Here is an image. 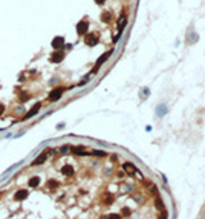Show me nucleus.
Instances as JSON below:
<instances>
[{
	"label": "nucleus",
	"mask_w": 205,
	"mask_h": 219,
	"mask_svg": "<svg viewBox=\"0 0 205 219\" xmlns=\"http://www.w3.org/2000/svg\"><path fill=\"white\" fill-rule=\"evenodd\" d=\"M63 93H64V87H55V89H52V91L49 92L48 100L49 101H58Z\"/></svg>",
	"instance_id": "obj_1"
},
{
	"label": "nucleus",
	"mask_w": 205,
	"mask_h": 219,
	"mask_svg": "<svg viewBox=\"0 0 205 219\" xmlns=\"http://www.w3.org/2000/svg\"><path fill=\"white\" fill-rule=\"evenodd\" d=\"M110 55H112V51H107V52H106V54H102V55L100 57V58H98V61H96V64L95 66H93V69H92V74H96L98 72V69H100L101 68V64L102 63H104V61L106 60H107L109 58V57Z\"/></svg>",
	"instance_id": "obj_2"
},
{
	"label": "nucleus",
	"mask_w": 205,
	"mask_h": 219,
	"mask_svg": "<svg viewBox=\"0 0 205 219\" xmlns=\"http://www.w3.org/2000/svg\"><path fill=\"white\" fill-rule=\"evenodd\" d=\"M51 152H52L51 149H46V150H44V152H43L42 155H38L37 158H35V159L32 161V166H40V164H43L44 161L48 159V155L51 153Z\"/></svg>",
	"instance_id": "obj_3"
},
{
	"label": "nucleus",
	"mask_w": 205,
	"mask_h": 219,
	"mask_svg": "<svg viewBox=\"0 0 205 219\" xmlns=\"http://www.w3.org/2000/svg\"><path fill=\"white\" fill-rule=\"evenodd\" d=\"M123 170L126 172V173H129V175H135V172L138 170V169H136V166H135L133 163L127 161V163H124V164H123Z\"/></svg>",
	"instance_id": "obj_4"
},
{
	"label": "nucleus",
	"mask_w": 205,
	"mask_h": 219,
	"mask_svg": "<svg viewBox=\"0 0 205 219\" xmlns=\"http://www.w3.org/2000/svg\"><path fill=\"white\" fill-rule=\"evenodd\" d=\"M167 112H168V109H167V106L165 104H158L156 106V110H155V114H156V117L158 118H164L167 115Z\"/></svg>",
	"instance_id": "obj_5"
},
{
	"label": "nucleus",
	"mask_w": 205,
	"mask_h": 219,
	"mask_svg": "<svg viewBox=\"0 0 205 219\" xmlns=\"http://www.w3.org/2000/svg\"><path fill=\"white\" fill-rule=\"evenodd\" d=\"M70 150H72L74 155H80V156H86V155H89L87 152H86V146H81V144H80V146H74Z\"/></svg>",
	"instance_id": "obj_6"
},
{
	"label": "nucleus",
	"mask_w": 205,
	"mask_h": 219,
	"mask_svg": "<svg viewBox=\"0 0 205 219\" xmlns=\"http://www.w3.org/2000/svg\"><path fill=\"white\" fill-rule=\"evenodd\" d=\"M63 58H64V52H61V51H55L51 57H49V60H51L52 63H60Z\"/></svg>",
	"instance_id": "obj_7"
},
{
	"label": "nucleus",
	"mask_w": 205,
	"mask_h": 219,
	"mask_svg": "<svg viewBox=\"0 0 205 219\" xmlns=\"http://www.w3.org/2000/svg\"><path fill=\"white\" fill-rule=\"evenodd\" d=\"M40 107H42V103H35V104H34L32 107H31V110H29V112L25 115L23 121H25V120H28V118H31V117H34V115H35V114H37L38 110H40Z\"/></svg>",
	"instance_id": "obj_8"
},
{
	"label": "nucleus",
	"mask_w": 205,
	"mask_h": 219,
	"mask_svg": "<svg viewBox=\"0 0 205 219\" xmlns=\"http://www.w3.org/2000/svg\"><path fill=\"white\" fill-rule=\"evenodd\" d=\"M84 42H86L87 46H95V44L98 43V35H95V34H87L86 38H84Z\"/></svg>",
	"instance_id": "obj_9"
},
{
	"label": "nucleus",
	"mask_w": 205,
	"mask_h": 219,
	"mask_svg": "<svg viewBox=\"0 0 205 219\" xmlns=\"http://www.w3.org/2000/svg\"><path fill=\"white\" fill-rule=\"evenodd\" d=\"M63 46H64V38L63 37H55L52 40V48H54L55 51H60Z\"/></svg>",
	"instance_id": "obj_10"
},
{
	"label": "nucleus",
	"mask_w": 205,
	"mask_h": 219,
	"mask_svg": "<svg viewBox=\"0 0 205 219\" xmlns=\"http://www.w3.org/2000/svg\"><path fill=\"white\" fill-rule=\"evenodd\" d=\"M87 28H89V23L83 20V21H80V23L77 25V32H78L80 35H83V34H86Z\"/></svg>",
	"instance_id": "obj_11"
},
{
	"label": "nucleus",
	"mask_w": 205,
	"mask_h": 219,
	"mask_svg": "<svg viewBox=\"0 0 205 219\" xmlns=\"http://www.w3.org/2000/svg\"><path fill=\"white\" fill-rule=\"evenodd\" d=\"M28 190H25V189H21V190H19V191H15V195H14V199L15 201H23V199H26L28 198Z\"/></svg>",
	"instance_id": "obj_12"
},
{
	"label": "nucleus",
	"mask_w": 205,
	"mask_h": 219,
	"mask_svg": "<svg viewBox=\"0 0 205 219\" xmlns=\"http://www.w3.org/2000/svg\"><path fill=\"white\" fill-rule=\"evenodd\" d=\"M61 173H63L64 176H74L75 170H74L72 166H63L61 167Z\"/></svg>",
	"instance_id": "obj_13"
},
{
	"label": "nucleus",
	"mask_w": 205,
	"mask_h": 219,
	"mask_svg": "<svg viewBox=\"0 0 205 219\" xmlns=\"http://www.w3.org/2000/svg\"><path fill=\"white\" fill-rule=\"evenodd\" d=\"M89 155H92V156H100V158H106V156H107V153H106L104 150H92Z\"/></svg>",
	"instance_id": "obj_14"
},
{
	"label": "nucleus",
	"mask_w": 205,
	"mask_h": 219,
	"mask_svg": "<svg viewBox=\"0 0 205 219\" xmlns=\"http://www.w3.org/2000/svg\"><path fill=\"white\" fill-rule=\"evenodd\" d=\"M126 23H127L126 17H121V19H119V21H118V31H119V34L123 32V29H124V26H126Z\"/></svg>",
	"instance_id": "obj_15"
},
{
	"label": "nucleus",
	"mask_w": 205,
	"mask_h": 219,
	"mask_svg": "<svg viewBox=\"0 0 205 219\" xmlns=\"http://www.w3.org/2000/svg\"><path fill=\"white\" fill-rule=\"evenodd\" d=\"M38 184H40V178H38V176H32V178L29 179V185H31V187H37Z\"/></svg>",
	"instance_id": "obj_16"
},
{
	"label": "nucleus",
	"mask_w": 205,
	"mask_h": 219,
	"mask_svg": "<svg viewBox=\"0 0 205 219\" xmlns=\"http://www.w3.org/2000/svg\"><path fill=\"white\" fill-rule=\"evenodd\" d=\"M57 187H58V181H55V179L48 181V189H57Z\"/></svg>",
	"instance_id": "obj_17"
},
{
	"label": "nucleus",
	"mask_w": 205,
	"mask_h": 219,
	"mask_svg": "<svg viewBox=\"0 0 205 219\" xmlns=\"http://www.w3.org/2000/svg\"><path fill=\"white\" fill-rule=\"evenodd\" d=\"M155 205H156V208H159V210L164 208V202H162V199L159 198V196H158L156 199H155Z\"/></svg>",
	"instance_id": "obj_18"
},
{
	"label": "nucleus",
	"mask_w": 205,
	"mask_h": 219,
	"mask_svg": "<svg viewBox=\"0 0 205 219\" xmlns=\"http://www.w3.org/2000/svg\"><path fill=\"white\" fill-rule=\"evenodd\" d=\"M113 202V196L112 195H107V196H106V199H104V204H112Z\"/></svg>",
	"instance_id": "obj_19"
},
{
	"label": "nucleus",
	"mask_w": 205,
	"mask_h": 219,
	"mask_svg": "<svg viewBox=\"0 0 205 219\" xmlns=\"http://www.w3.org/2000/svg\"><path fill=\"white\" fill-rule=\"evenodd\" d=\"M130 213H132V210H130V208L124 207V208H123V212H121V216H129Z\"/></svg>",
	"instance_id": "obj_20"
},
{
	"label": "nucleus",
	"mask_w": 205,
	"mask_h": 219,
	"mask_svg": "<svg viewBox=\"0 0 205 219\" xmlns=\"http://www.w3.org/2000/svg\"><path fill=\"white\" fill-rule=\"evenodd\" d=\"M110 19H112V14H110V12H104V14H102V20L104 21H109Z\"/></svg>",
	"instance_id": "obj_21"
},
{
	"label": "nucleus",
	"mask_w": 205,
	"mask_h": 219,
	"mask_svg": "<svg viewBox=\"0 0 205 219\" xmlns=\"http://www.w3.org/2000/svg\"><path fill=\"white\" fill-rule=\"evenodd\" d=\"M159 219H168V212L165 208H162V213H161V216H159Z\"/></svg>",
	"instance_id": "obj_22"
},
{
	"label": "nucleus",
	"mask_w": 205,
	"mask_h": 219,
	"mask_svg": "<svg viewBox=\"0 0 205 219\" xmlns=\"http://www.w3.org/2000/svg\"><path fill=\"white\" fill-rule=\"evenodd\" d=\"M109 219H123V216H121V214H118V213H112L109 216Z\"/></svg>",
	"instance_id": "obj_23"
},
{
	"label": "nucleus",
	"mask_w": 205,
	"mask_h": 219,
	"mask_svg": "<svg viewBox=\"0 0 205 219\" xmlns=\"http://www.w3.org/2000/svg\"><path fill=\"white\" fill-rule=\"evenodd\" d=\"M28 100H29V95H28V93H25V95L20 97V101H28Z\"/></svg>",
	"instance_id": "obj_24"
},
{
	"label": "nucleus",
	"mask_w": 205,
	"mask_h": 219,
	"mask_svg": "<svg viewBox=\"0 0 205 219\" xmlns=\"http://www.w3.org/2000/svg\"><path fill=\"white\" fill-rule=\"evenodd\" d=\"M60 150H61V153H66V152H68V150H69V147H68V146H64V147H61V149H60Z\"/></svg>",
	"instance_id": "obj_25"
},
{
	"label": "nucleus",
	"mask_w": 205,
	"mask_h": 219,
	"mask_svg": "<svg viewBox=\"0 0 205 219\" xmlns=\"http://www.w3.org/2000/svg\"><path fill=\"white\" fill-rule=\"evenodd\" d=\"M161 178H162V181H164V184H167V176H165V175H161Z\"/></svg>",
	"instance_id": "obj_26"
},
{
	"label": "nucleus",
	"mask_w": 205,
	"mask_h": 219,
	"mask_svg": "<svg viewBox=\"0 0 205 219\" xmlns=\"http://www.w3.org/2000/svg\"><path fill=\"white\" fill-rule=\"evenodd\" d=\"M3 110H5V106H3V104H0V115L3 114Z\"/></svg>",
	"instance_id": "obj_27"
},
{
	"label": "nucleus",
	"mask_w": 205,
	"mask_h": 219,
	"mask_svg": "<svg viewBox=\"0 0 205 219\" xmlns=\"http://www.w3.org/2000/svg\"><path fill=\"white\" fill-rule=\"evenodd\" d=\"M95 2L98 3V5H102V3H104V0H95Z\"/></svg>",
	"instance_id": "obj_28"
}]
</instances>
